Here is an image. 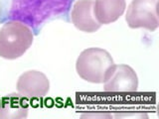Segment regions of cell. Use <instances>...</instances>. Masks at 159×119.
I'll return each instance as SVG.
<instances>
[{"label": "cell", "mask_w": 159, "mask_h": 119, "mask_svg": "<svg viewBox=\"0 0 159 119\" xmlns=\"http://www.w3.org/2000/svg\"><path fill=\"white\" fill-rule=\"evenodd\" d=\"M76 0H0V24L18 21L32 30L34 36L55 20L71 23Z\"/></svg>", "instance_id": "6da1fadb"}, {"label": "cell", "mask_w": 159, "mask_h": 119, "mask_svg": "<svg viewBox=\"0 0 159 119\" xmlns=\"http://www.w3.org/2000/svg\"><path fill=\"white\" fill-rule=\"evenodd\" d=\"M34 34L25 24L18 21H8L0 29V57L6 60H16L32 46Z\"/></svg>", "instance_id": "3957f363"}, {"label": "cell", "mask_w": 159, "mask_h": 119, "mask_svg": "<svg viewBox=\"0 0 159 119\" xmlns=\"http://www.w3.org/2000/svg\"><path fill=\"white\" fill-rule=\"evenodd\" d=\"M27 97L11 93L0 98V119H21L28 116Z\"/></svg>", "instance_id": "ba28073f"}, {"label": "cell", "mask_w": 159, "mask_h": 119, "mask_svg": "<svg viewBox=\"0 0 159 119\" xmlns=\"http://www.w3.org/2000/svg\"><path fill=\"white\" fill-rule=\"evenodd\" d=\"M113 118H123V119H148V115L146 113L141 112H128V113H116L112 116Z\"/></svg>", "instance_id": "30bf717a"}, {"label": "cell", "mask_w": 159, "mask_h": 119, "mask_svg": "<svg viewBox=\"0 0 159 119\" xmlns=\"http://www.w3.org/2000/svg\"><path fill=\"white\" fill-rule=\"evenodd\" d=\"M138 87V77L135 71L127 64H116L111 68L103 89L107 92H135Z\"/></svg>", "instance_id": "5b68a950"}, {"label": "cell", "mask_w": 159, "mask_h": 119, "mask_svg": "<svg viewBox=\"0 0 159 119\" xmlns=\"http://www.w3.org/2000/svg\"><path fill=\"white\" fill-rule=\"evenodd\" d=\"M18 93L27 98H41L50 90L46 74L39 71H28L19 77L16 84Z\"/></svg>", "instance_id": "8992f818"}, {"label": "cell", "mask_w": 159, "mask_h": 119, "mask_svg": "<svg viewBox=\"0 0 159 119\" xmlns=\"http://www.w3.org/2000/svg\"><path fill=\"white\" fill-rule=\"evenodd\" d=\"M158 0H132L128 5L125 21L129 28L155 31L158 28Z\"/></svg>", "instance_id": "277c9868"}, {"label": "cell", "mask_w": 159, "mask_h": 119, "mask_svg": "<svg viewBox=\"0 0 159 119\" xmlns=\"http://www.w3.org/2000/svg\"><path fill=\"white\" fill-rule=\"evenodd\" d=\"M125 0H94L93 11L98 22L107 25L116 22L125 11Z\"/></svg>", "instance_id": "9c48e42d"}, {"label": "cell", "mask_w": 159, "mask_h": 119, "mask_svg": "<svg viewBox=\"0 0 159 119\" xmlns=\"http://www.w3.org/2000/svg\"><path fill=\"white\" fill-rule=\"evenodd\" d=\"M82 118H99V119H103V118H112L111 114L108 113H102V112H98V113H88V114H83L81 115Z\"/></svg>", "instance_id": "8fae6325"}, {"label": "cell", "mask_w": 159, "mask_h": 119, "mask_svg": "<svg viewBox=\"0 0 159 119\" xmlns=\"http://www.w3.org/2000/svg\"><path fill=\"white\" fill-rule=\"evenodd\" d=\"M94 0H77L71 11V22L78 30L93 33L101 28L93 11Z\"/></svg>", "instance_id": "52a82bcc"}, {"label": "cell", "mask_w": 159, "mask_h": 119, "mask_svg": "<svg viewBox=\"0 0 159 119\" xmlns=\"http://www.w3.org/2000/svg\"><path fill=\"white\" fill-rule=\"evenodd\" d=\"M114 66L111 55L102 48H89L80 54L76 69L84 81L92 83H103Z\"/></svg>", "instance_id": "7a4b0ae2"}]
</instances>
